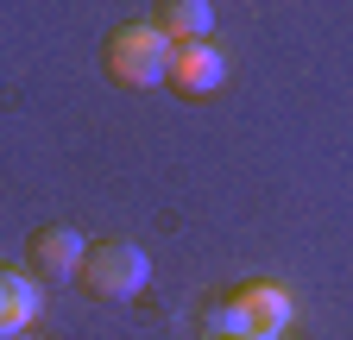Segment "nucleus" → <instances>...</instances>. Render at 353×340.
I'll return each mask as SVG.
<instances>
[{
    "label": "nucleus",
    "instance_id": "obj_1",
    "mask_svg": "<svg viewBox=\"0 0 353 340\" xmlns=\"http://www.w3.org/2000/svg\"><path fill=\"white\" fill-rule=\"evenodd\" d=\"M170 38L145 19V25H120L108 32V51H101V70L108 82H120V89H158V82H170Z\"/></svg>",
    "mask_w": 353,
    "mask_h": 340
},
{
    "label": "nucleus",
    "instance_id": "obj_2",
    "mask_svg": "<svg viewBox=\"0 0 353 340\" xmlns=\"http://www.w3.org/2000/svg\"><path fill=\"white\" fill-rule=\"evenodd\" d=\"M76 277H82V290L95 296V303H132V296L145 290V277H152V259H145V246H132V240H95Z\"/></svg>",
    "mask_w": 353,
    "mask_h": 340
},
{
    "label": "nucleus",
    "instance_id": "obj_3",
    "mask_svg": "<svg viewBox=\"0 0 353 340\" xmlns=\"http://www.w3.org/2000/svg\"><path fill=\"white\" fill-rule=\"evenodd\" d=\"M228 296H234V309H240V334H246V340H284V328H290V315H296V303H290L284 284L252 277V284H240V290H228Z\"/></svg>",
    "mask_w": 353,
    "mask_h": 340
},
{
    "label": "nucleus",
    "instance_id": "obj_4",
    "mask_svg": "<svg viewBox=\"0 0 353 340\" xmlns=\"http://www.w3.org/2000/svg\"><path fill=\"white\" fill-rule=\"evenodd\" d=\"M82 259H88V240H82L76 227H38V233L26 240V265H32L38 284H63V277H76Z\"/></svg>",
    "mask_w": 353,
    "mask_h": 340
},
{
    "label": "nucleus",
    "instance_id": "obj_5",
    "mask_svg": "<svg viewBox=\"0 0 353 340\" xmlns=\"http://www.w3.org/2000/svg\"><path fill=\"white\" fill-rule=\"evenodd\" d=\"M221 82H228V57H221L208 38H196V45H176L170 51V89L183 101H208Z\"/></svg>",
    "mask_w": 353,
    "mask_h": 340
},
{
    "label": "nucleus",
    "instance_id": "obj_6",
    "mask_svg": "<svg viewBox=\"0 0 353 340\" xmlns=\"http://www.w3.org/2000/svg\"><path fill=\"white\" fill-rule=\"evenodd\" d=\"M38 309H44L38 277H32V271H13V265H0V334L32 328V321H38Z\"/></svg>",
    "mask_w": 353,
    "mask_h": 340
},
{
    "label": "nucleus",
    "instance_id": "obj_7",
    "mask_svg": "<svg viewBox=\"0 0 353 340\" xmlns=\"http://www.w3.org/2000/svg\"><path fill=\"white\" fill-rule=\"evenodd\" d=\"M152 25L170 38V45H196V38H214V7L208 0H158Z\"/></svg>",
    "mask_w": 353,
    "mask_h": 340
},
{
    "label": "nucleus",
    "instance_id": "obj_8",
    "mask_svg": "<svg viewBox=\"0 0 353 340\" xmlns=\"http://www.w3.org/2000/svg\"><path fill=\"white\" fill-rule=\"evenodd\" d=\"M202 340H246V334H240L234 296H214V303H202Z\"/></svg>",
    "mask_w": 353,
    "mask_h": 340
},
{
    "label": "nucleus",
    "instance_id": "obj_9",
    "mask_svg": "<svg viewBox=\"0 0 353 340\" xmlns=\"http://www.w3.org/2000/svg\"><path fill=\"white\" fill-rule=\"evenodd\" d=\"M0 340H32V328H19V334H0Z\"/></svg>",
    "mask_w": 353,
    "mask_h": 340
}]
</instances>
